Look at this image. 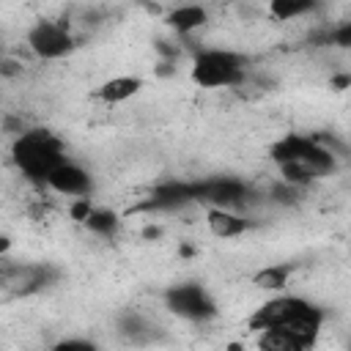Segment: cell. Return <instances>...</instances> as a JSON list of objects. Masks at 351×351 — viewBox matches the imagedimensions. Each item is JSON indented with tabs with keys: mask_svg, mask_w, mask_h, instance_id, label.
<instances>
[{
	"mask_svg": "<svg viewBox=\"0 0 351 351\" xmlns=\"http://www.w3.org/2000/svg\"><path fill=\"white\" fill-rule=\"evenodd\" d=\"M269 156L277 165L280 178L285 184L307 189L313 181L326 178L329 173L337 170V156L340 154L329 143H324L321 137L291 132V134L280 137L277 143H271Z\"/></svg>",
	"mask_w": 351,
	"mask_h": 351,
	"instance_id": "cell-1",
	"label": "cell"
},
{
	"mask_svg": "<svg viewBox=\"0 0 351 351\" xmlns=\"http://www.w3.org/2000/svg\"><path fill=\"white\" fill-rule=\"evenodd\" d=\"M326 321L324 307H318L315 302L296 296V293H277L271 299H266L261 307L252 310V315L247 318L252 332L261 329H288L302 335L304 340H310L315 346V337L321 335Z\"/></svg>",
	"mask_w": 351,
	"mask_h": 351,
	"instance_id": "cell-2",
	"label": "cell"
},
{
	"mask_svg": "<svg viewBox=\"0 0 351 351\" xmlns=\"http://www.w3.org/2000/svg\"><path fill=\"white\" fill-rule=\"evenodd\" d=\"M66 145L63 140L49 132V129H22L14 143H11V165L16 167V173H22V178L33 181V184H44V178L66 159Z\"/></svg>",
	"mask_w": 351,
	"mask_h": 351,
	"instance_id": "cell-3",
	"label": "cell"
},
{
	"mask_svg": "<svg viewBox=\"0 0 351 351\" xmlns=\"http://www.w3.org/2000/svg\"><path fill=\"white\" fill-rule=\"evenodd\" d=\"M189 77L197 88H208V90L241 88L250 77V66L241 52L225 47H203L195 52L189 63Z\"/></svg>",
	"mask_w": 351,
	"mask_h": 351,
	"instance_id": "cell-4",
	"label": "cell"
},
{
	"mask_svg": "<svg viewBox=\"0 0 351 351\" xmlns=\"http://www.w3.org/2000/svg\"><path fill=\"white\" fill-rule=\"evenodd\" d=\"M25 44L38 60H63L77 49L71 27L60 19H36L25 33Z\"/></svg>",
	"mask_w": 351,
	"mask_h": 351,
	"instance_id": "cell-5",
	"label": "cell"
},
{
	"mask_svg": "<svg viewBox=\"0 0 351 351\" xmlns=\"http://www.w3.org/2000/svg\"><path fill=\"white\" fill-rule=\"evenodd\" d=\"M165 307L173 315H178L184 321H192V324L211 321L219 313L214 296L200 282H176V285H170L165 291Z\"/></svg>",
	"mask_w": 351,
	"mask_h": 351,
	"instance_id": "cell-6",
	"label": "cell"
},
{
	"mask_svg": "<svg viewBox=\"0 0 351 351\" xmlns=\"http://www.w3.org/2000/svg\"><path fill=\"white\" fill-rule=\"evenodd\" d=\"M192 184H195V203H206V206L241 208L252 197V189L241 178H233V176H214V178H203Z\"/></svg>",
	"mask_w": 351,
	"mask_h": 351,
	"instance_id": "cell-7",
	"label": "cell"
},
{
	"mask_svg": "<svg viewBox=\"0 0 351 351\" xmlns=\"http://www.w3.org/2000/svg\"><path fill=\"white\" fill-rule=\"evenodd\" d=\"M41 186H47V189L55 192V195H63V197H71V200H74V197H90L96 181H93V176H90L88 167H82L80 162H74V159L66 156V159L44 178Z\"/></svg>",
	"mask_w": 351,
	"mask_h": 351,
	"instance_id": "cell-8",
	"label": "cell"
},
{
	"mask_svg": "<svg viewBox=\"0 0 351 351\" xmlns=\"http://www.w3.org/2000/svg\"><path fill=\"white\" fill-rule=\"evenodd\" d=\"M206 228L217 239H241L252 228V219L247 214H241L239 208L208 206L206 208Z\"/></svg>",
	"mask_w": 351,
	"mask_h": 351,
	"instance_id": "cell-9",
	"label": "cell"
},
{
	"mask_svg": "<svg viewBox=\"0 0 351 351\" xmlns=\"http://www.w3.org/2000/svg\"><path fill=\"white\" fill-rule=\"evenodd\" d=\"M165 25L176 36H192L208 25V8L203 3H178L167 11Z\"/></svg>",
	"mask_w": 351,
	"mask_h": 351,
	"instance_id": "cell-10",
	"label": "cell"
},
{
	"mask_svg": "<svg viewBox=\"0 0 351 351\" xmlns=\"http://www.w3.org/2000/svg\"><path fill=\"white\" fill-rule=\"evenodd\" d=\"M140 90H143V80L137 74H115L96 88V96L104 104H123V101L134 99Z\"/></svg>",
	"mask_w": 351,
	"mask_h": 351,
	"instance_id": "cell-11",
	"label": "cell"
},
{
	"mask_svg": "<svg viewBox=\"0 0 351 351\" xmlns=\"http://www.w3.org/2000/svg\"><path fill=\"white\" fill-rule=\"evenodd\" d=\"M258 346L266 351H307V348H313L310 340H304L302 335L288 332V329H261Z\"/></svg>",
	"mask_w": 351,
	"mask_h": 351,
	"instance_id": "cell-12",
	"label": "cell"
},
{
	"mask_svg": "<svg viewBox=\"0 0 351 351\" xmlns=\"http://www.w3.org/2000/svg\"><path fill=\"white\" fill-rule=\"evenodd\" d=\"M324 0H269V16L277 22H296L315 14Z\"/></svg>",
	"mask_w": 351,
	"mask_h": 351,
	"instance_id": "cell-13",
	"label": "cell"
},
{
	"mask_svg": "<svg viewBox=\"0 0 351 351\" xmlns=\"http://www.w3.org/2000/svg\"><path fill=\"white\" fill-rule=\"evenodd\" d=\"M288 282H291V266L288 263H269L252 274V285L261 291H271V293L285 291Z\"/></svg>",
	"mask_w": 351,
	"mask_h": 351,
	"instance_id": "cell-14",
	"label": "cell"
},
{
	"mask_svg": "<svg viewBox=\"0 0 351 351\" xmlns=\"http://www.w3.org/2000/svg\"><path fill=\"white\" fill-rule=\"evenodd\" d=\"M82 225L93 233V236H101V239H112L115 233H118V228H121V219H118V214L115 211H110V208H90L88 211V217L82 219Z\"/></svg>",
	"mask_w": 351,
	"mask_h": 351,
	"instance_id": "cell-15",
	"label": "cell"
},
{
	"mask_svg": "<svg viewBox=\"0 0 351 351\" xmlns=\"http://www.w3.org/2000/svg\"><path fill=\"white\" fill-rule=\"evenodd\" d=\"M58 348H63V351H90V348H96V343L88 340V337H66V340L58 343Z\"/></svg>",
	"mask_w": 351,
	"mask_h": 351,
	"instance_id": "cell-16",
	"label": "cell"
},
{
	"mask_svg": "<svg viewBox=\"0 0 351 351\" xmlns=\"http://www.w3.org/2000/svg\"><path fill=\"white\" fill-rule=\"evenodd\" d=\"M11 250V239L8 236H0V255H5Z\"/></svg>",
	"mask_w": 351,
	"mask_h": 351,
	"instance_id": "cell-17",
	"label": "cell"
}]
</instances>
